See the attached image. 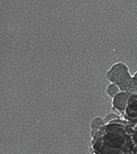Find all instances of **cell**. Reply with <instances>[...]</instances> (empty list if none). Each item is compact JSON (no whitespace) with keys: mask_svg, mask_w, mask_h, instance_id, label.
<instances>
[{"mask_svg":"<svg viewBox=\"0 0 137 154\" xmlns=\"http://www.w3.org/2000/svg\"><path fill=\"white\" fill-rule=\"evenodd\" d=\"M134 127L122 117L104 125L91 138L89 150L95 154H126L134 151Z\"/></svg>","mask_w":137,"mask_h":154,"instance_id":"obj_1","label":"cell"},{"mask_svg":"<svg viewBox=\"0 0 137 154\" xmlns=\"http://www.w3.org/2000/svg\"><path fill=\"white\" fill-rule=\"evenodd\" d=\"M106 78L110 83L118 86L121 91L131 92L133 84V75L129 66L123 62H117L111 66L106 73Z\"/></svg>","mask_w":137,"mask_h":154,"instance_id":"obj_2","label":"cell"},{"mask_svg":"<svg viewBox=\"0 0 137 154\" xmlns=\"http://www.w3.org/2000/svg\"><path fill=\"white\" fill-rule=\"evenodd\" d=\"M122 118L125 119L128 125L135 127L137 124V94L131 93Z\"/></svg>","mask_w":137,"mask_h":154,"instance_id":"obj_3","label":"cell"},{"mask_svg":"<svg viewBox=\"0 0 137 154\" xmlns=\"http://www.w3.org/2000/svg\"><path fill=\"white\" fill-rule=\"evenodd\" d=\"M131 92H126V91H121L119 94L112 98V107L114 111H116L117 114H119L122 117V116L124 115L126 107L128 103V99Z\"/></svg>","mask_w":137,"mask_h":154,"instance_id":"obj_4","label":"cell"},{"mask_svg":"<svg viewBox=\"0 0 137 154\" xmlns=\"http://www.w3.org/2000/svg\"><path fill=\"white\" fill-rule=\"evenodd\" d=\"M105 125V122L104 121V118L103 117H100V116H96L95 118L93 119L92 122H91V124H90V137L92 138L95 134L97 132V131Z\"/></svg>","mask_w":137,"mask_h":154,"instance_id":"obj_5","label":"cell"},{"mask_svg":"<svg viewBox=\"0 0 137 154\" xmlns=\"http://www.w3.org/2000/svg\"><path fill=\"white\" fill-rule=\"evenodd\" d=\"M121 92V89L118 86L115 85V84L110 83L106 87V94L108 97L111 98H113L116 96L117 94Z\"/></svg>","mask_w":137,"mask_h":154,"instance_id":"obj_6","label":"cell"},{"mask_svg":"<svg viewBox=\"0 0 137 154\" xmlns=\"http://www.w3.org/2000/svg\"><path fill=\"white\" fill-rule=\"evenodd\" d=\"M122 116L120 115H118L117 113H109V114H107V116H105L104 117H103L104 118V121L105 122V125L107 124V123H109L110 122L113 121V120H115V119H118L121 118Z\"/></svg>","mask_w":137,"mask_h":154,"instance_id":"obj_7","label":"cell"},{"mask_svg":"<svg viewBox=\"0 0 137 154\" xmlns=\"http://www.w3.org/2000/svg\"><path fill=\"white\" fill-rule=\"evenodd\" d=\"M131 93H134L137 94V71L133 74V84L131 87Z\"/></svg>","mask_w":137,"mask_h":154,"instance_id":"obj_8","label":"cell"},{"mask_svg":"<svg viewBox=\"0 0 137 154\" xmlns=\"http://www.w3.org/2000/svg\"><path fill=\"white\" fill-rule=\"evenodd\" d=\"M131 138H132V140H133V143H134V152L137 153V130H135L134 128V130L132 131V133H131Z\"/></svg>","mask_w":137,"mask_h":154,"instance_id":"obj_9","label":"cell"},{"mask_svg":"<svg viewBox=\"0 0 137 154\" xmlns=\"http://www.w3.org/2000/svg\"><path fill=\"white\" fill-rule=\"evenodd\" d=\"M126 154H137V153H135V152H129V153H126Z\"/></svg>","mask_w":137,"mask_h":154,"instance_id":"obj_10","label":"cell"},{"mask_svg":"<svg viewBox=\"0 0 137 154\" xmlns=\"http://www.w3.org/2000/svg\"><path fill=\"white\" fill-rule=\"evenodd\" d=\"M90 153H91V154H95V153H94V152H91V151H90Z\"/></svg>","mask_w":137,"mask_h":154,"instance_id":"obj_11","label":"cell"}]
</instances>
